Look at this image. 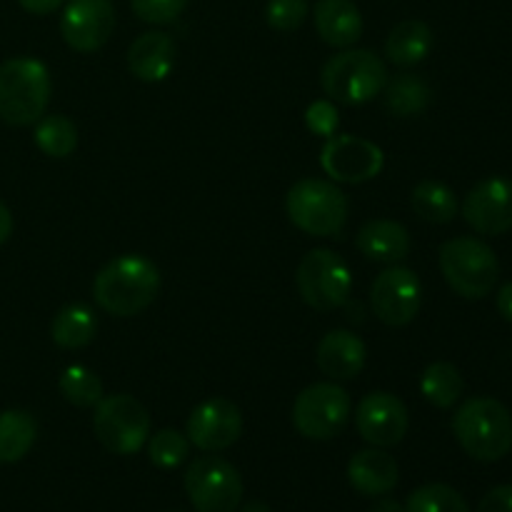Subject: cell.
Listing matches in <instances>:
<instances>
[{
  "label": "cell",
  "mask_w": 512,
  "mask_h": 512,
  "mask_svg": "<svg viewBox=\"0 0 512 512\" xmlns=\"http://www.w3.org/2000/svg\"><path fill=\"white\" fill-rule=\"evenodd\" d=\"M20 8L30 15H50L65 3V0H18Z\"/></svg>",
  "instance_id": "cell-36"
},
{
  "label": "cell",
  "mask_w": 512,
  "mask_h": 512,
  "mask_svg": "<svg viewBox=\"0 0 512 512\" xmlns=\"http://www.w3.org/2000/svg\"><path fill=\"white\" fill-rule=\"evenodd\" d=\"M98 333V318L93 310L83 303L65 305L58 310V315L50 323V338L58 348L63 350H78L85 348L95 340Z\"/></svg>",
  "instance_id": "cell-23"
},
{
  "label": "cell",
  "mask_w": 512,
  "mask_h": 512,
  "mask_svg": "<svg viewBox=\"0 0 512 512\" xmlns=\"http://www.w3.org/2000/svg\"><path fill=\"white\" fill-rule=\"evenodd\" d=\"M355 428L373 448H395L410 428V415L403 400L385 390L368 393L355 410Z\"/></svg>",
  "instance_id": "cell-14"
},
{
  "label": "cell",
  "mask_w": 512,
  "mask_h": 512,
  "mask_svg": "<svg viewBox=\"0 0 512 512\" xmlns=\"http://www.w3.org/2000/svg\"><path fill=\"white\" fill-rule=\"evenodd\" d=\"M463 390V375H460V370L453 363H445V360L430 363L425 368L423 378H420V393H423V398L440 410L453 408L463 398Z\"/></svg>",
  "instance_id": "cell-27"
},
{
  "label": "cell",
  "mask_w": 512,
  "mask_h": 512,
  "mask_svg": "<svg viewBox=\"0 0 512 512\" xmlns=\"http://www.w3.org/2000/svg\"><path fill=\"white\" fill-rule=\"evenodd\" d=\"M380 95H383L385 110L390 115H395V118H413V115H420L428 108L433 90H430V85L420 75L403 73L388 78Z\"/></svg>",
  "instance_id": "cell-24"
},
{
  "label": "cell",
  "mask_w": 512,
  "mask_h": 512,
  "mask_svg": "<svg viewBox=\"0 0 512 512\" xmlns=\"http://www.w3.org/2000/svg\"><path fill=\"white\" fill-rule=\"evenodd\" d=\"M183 483L198 512H238L243 500V478L238 468L215 453L193 460Z\"/></svg>",
  "instance_id": "cell-10"
},
{
  "label": "cell",
  "mask_w": 512,
  "mask_h": 512,
  "mask_svg": "<svg viewBox=\"0 0 512 512\" xmlns=\"http://www.w3.org/2000/svg\"><path fill=\"white\" fill-rule=\"evenodd\" d=\"M148 458L155 468L163 470H175L178 465H183L190 455V440L188 435L178 433L173 428L158 430V433H150L148 438Z\"/></svg>",
  "instance_id": "cell-31"
},
{
  "label": "cell",
  "mask_w": 512,
  "mask_h": 512,
  "mask_svg": "<svg viewBox=\"0 0 512 512\" xmlns=\"http://www.w3.org/2000/svg\"><path fill=\"white\" fill-rule=\"evenodd\" d=\"M410 203L418 218H423L425 223L433 225H445L458 215V198H455L453 188H448L440 180H423L413 188L410 195Z\"/></svg>",
  "instance_id": "cell-26"
},
{
  "label": "cell",
  "mask_w": 512,
  "mask_h": 512,
  "mask_svg": "<svg viewBox=\"0 0 512 512\" xmlns=\"http://www.w3.org/2000/svg\"><path fill=\"white\" fill-rule=\"evenodd\" d=\"M463 218L475 233L505 235L512 230V180L485 178L465 195Z\"/></svg>",
  "instance_id": "cell-16"
},
{
  "label": "cell",
  "mask_w": 512,
  "mask_h": 512,
  "mask_svg": "<svg viewBox=\"0 0 512 512\" xmlns=\"http://www.w3.org/2000/svg\"><path fill=\"white\" fill-rule=\"evenodd\" d=\"M365 360H368L365 343L350 330H330L315 350V363L320 373L328 375L335 383L358 378L365 368Z\"/></svg>",
  "instance_id": "cell-17"
},
{
  "label": "cell",
  "mask_w": 512,
  "mask_h": 512,
  "mask_svg": "<svg viewBox=\"0 0 512 512\" xmlns=\"http://www.w3.org/2000/svg\"><path fill=\"white\" fill-rule=\"evenodd\" d=\"M398 463L383 448L360 450L348 463V480L360 495L378 498L388 495L398 485Z\"/></svg>",
  "instance_id": "cell-21"
},
{
  "label": "cell",
  "mask_w": 512,
  "mask_h": 512,
  "mask_svg": "<svg viewBox=\"0 0 512 512\" xmlns=\"http://www.w3.org/2000/svg\"><path fill=\"white\" fill-rule=\"evenodd\" d=\"M353 400L348 390L340 388L335 380L308 385L295 398L293 425L308 440H333L338 438L350 423Z\"/></svg>",
  "instance_id": "cell-9"
},
{
  "label": "cell",
  "mask_w": 512,
  "mask_h": 512,
  "mask_svg": "<svg viewBox=\"0 0 512 512\" xmlns=\"http://www.w3.org/2000/svg\"><path fill=\"white\" fill-rule=\"evenodd\" d=\"M498 313L512 325V283H505L498 290Z\"/></svg>",
  "instance_id": "cell-37"
},
{
  "label": "cell",
  "mask_w": 512,
  "mask_h": 512,
  "mask_svg": "<svg viewBox=\"0 0 512 512\" xmlns=\"http://www.w3.org/2000/svg\"><path fill=\"white\" fill-rule=\"evenodd\" d=\"M53 93L50 70L38 58H10L0 63V120L15 128L35 125L45 115Z\"/></svg>",
  "instance_id": "cell-2"
},
{
  "label": "cell",
  "mask_w": 512,
  "mask_h": 512,
  "mask_svg": "<svg viewBox=\"0 0 512 512\" xmlns=\"http://www.w3.org/2000/svg\"><path fill=\"white\" fill-rule=\"evenodd\" d=\"M93 433L113 455H135L150 438V413L133 395H108L95 405Z\"/></svg>",
  "instance_id": "cell-8"
},
{
  "label": "cell",
  "mask_w": 512,
  "mask_h": 512,
  "mask_svg": "<svg viewBox=\"0 0 512 512\" xmlns=\"http://www.w3.org/2000/svg\"><path fill=\"white\" fill-rule=\"evenodd\" d=\"M440 270L460 298L480 300L498 285L500 260L485 240L458 235L440 248Z\"/></svg>",
  "instance_id": "cell-5"
},
{
  "label": "cell",
  "mask_w": 512,
  "mask_h": 512,
  "mask_svg": "<svg viewBox=\"0 0 512 512\" xmlns=\"http://www.w3.org/2000/svg\"><path fill=\"white\" fill-rule=\"evenodd\" d=\"M10 235H13V215H10L8 205L0 203V245L8 243Z\"/></svg>",
  "instance_id": "cell-38"
},
{
  "label": "cell",
  "mask_w": 512,
  "mask_h": 512,
  "mask_svg": "<svg viewBox=\"0 0 512 512\" xmlns=\"http://www.w3.org/2000/svg\"><path fill=\"white\" fill-rule=\"evenodd\" d=\"M370 512H405V505H400L398 500L393 498H380L378 503L370 508Z\"/></svg>",
  "instance_id": "cell-39"
},
{
  "label": "cell",
  "mask_w": 512,
  "mask_h": 512,
  "mask_svg": "<svg viewBox=\"0 0 512 512\" xmlns=\"http://www.w3.org/2000/svg\"><path fill=\"white\" fill-rule=\"evenodd\" d=\"M313 20L323 43L333 48H353L363 38V15L353 0H318Z\"/></svg>",
  "instance_id": "cell-20"
},
{
  "label": "cell",
  "mask_w": 512,
  "mask_h": 512,
  "mask_svg": "<svg viewBox=\"0 0 512 512\" xmlns=\"http://www.w3.org/2000/svg\"><path fill=\"white\" fill-rule=\"evenodd\" d=\"M178 45L163 30L138 35L128 48V70L143 83H160L175 68Z\"/></svg>",
  "instance_id": "cell-18"
},
{
  "label": "cell",
  "mask_w": 512,
  "mask_h": 512,
  "mask_svg": "<svg viewBox=\"0 0 512 512\" xmlns=\"http://www.w3.org/2000/svg\"><path fill=\"white\" fill-rule=\"evenodd\" d=\"M60 393L75 408H95L103 400V383L85 365H70L60 375Z\"/></svg>",
  "instance_id": "cell-29"
},
{
  "label": "cell",
  "mask_w": 512,
  "mask_h": 512,
  "mask_svg": "<svg viewBox=\"0 0 512 512\" xmlns=\"http://www.w3.org/2000/svg\"><path fill=\"white\" fill-rule=\"evenodd\" d=\"M305 125H308L310 133L320 135V138L325 140H328L330 135H335L340 118L333 100H315V103H310L308 110H305Z\"/></svg>",
  "instance_id": "cell-34"
},
{
  "label": "cell",
  "mask_w": 512,
  "mask_h": 512,
  "mask_svg": "<svg viewBox=\"0 0 512 512\" xmlns=\"http://www.w3.org/2000/svg\"><path fill=\"white\" fill-rule=\"evenodd\" d=\"M460 448L480 463H498L512 450V415L500 400L470 398L453 418Z\"/></svg>",
  "instance_id": "cell-3"
},
{
  "label": "cell",
  "mask_w": 512,
  "mask_h": 512,
  "mask_svg": "<svg viewBox=\"0 0 512 512\" xmlns=\"http://www.w3.org/2000/svg\"><path fill=\"white\" fill-rule=\"evenodd\" d=\"M300 298L318 313L343 308L353 293V273L343 255L328 248H315L303 255L295 273Z\"/></svg>",
  "instance_id": "cell-7"
},
{
  "label": "cell",
  "mask_w": 512,
  "mask_h": 512,
  "mask_svg": "<svg viewBox=\"0 0 512 512\" xmlns=\"http://www.w3.org/2000/svg\"><path fill=\"white\" fill-rule=\"evenodd\" d=\"M33 138L48 158H68L78 148V128L68 115H43L35 123Z\"/></svg>",
  "instance_id": "cell-28"
},
{
  "label": "cell",
  "mask_w": 512,
  "mask_h": 512,
  "mask_svg": "<svg viewBox=\"0 0 512 512\" xmlns=\"http://www.w3.org/2000/svg\"><path fill=\"white\" fill-rule=\"evenodd\" d=\"M190 0H130L133 13L138 15L143 23L150 25H168L183 15Z\"/></svg>",
  "instance_id": "cell-33"
},
{
  "label": "cell",
  "mask_w": 512,
  "mask_h": 512,
  "mask_svg": "<svg viewBox=\"0 0 512 512\" xmlns=\"http://www.w3.org/2000/svg\"><path fill=\"white\" fill-rule=\"evenodd\" d=\"M310 13L308 0H268L265 5V20L278 33H293L305 23Z\"/></svg>",
  "instance_id": "cell-32"
},
{
  "label": "cell",
  "mask_w": 512,
  "mask_h": 512,
  "mask_svg": "<svg viewBox=\"0 0 512 512\" xmlns=\"http://www.w3.org/2000/svg\"><path fill=\"white\" fill-rule=\"evenodd\" d=\"M115 30V8L110 0H70L60 18V35L75 53H95Z\"/></svg>",
  "instance_id": "cell-15"
},
{
  "label": "cell",
  "mask_w": 512,
  "mask_h": 512,
  "mask_svg": "<svg viewBox=\"0 0 512 512\" xmlns=\"http://www.w3.org/2000/svg\"><path fill=\"white\" fill-rule=\"evenodd\" d=\"M160 290V270L153 260L125 253L100 268L93 283V298L115 318H133L153 305Z\"/></svg>",
  "instance_id": "cell-1"
},
{
  "label": "cell",
  "mask_w": 512,
  "mask_h": 512,
  "mask_svg": "<svg viewBox=\"0 0 512 512\" xmlns=\"http://www.w3.org/2000/svg\"><path fill=\"white\" fill-rule=\"evenodd\" d=\"M190 445L203 453H223L243 435V415L228 398H208L195 405L185 425Z\"/></svg>",
  "instance_id": "cell-13"
},
{
  "label": "cell",
  "mask_w": 512,
  "mask_h": 512,
  "mask_svg": "<svg viewBox=\"0 0 512 512\" xmlns=\"http://www.w3.org/2000/svg\"><path fill=\"white\" fill-rule=\"evenodd\" d=\"M423 303V285L410 268L390 265L375 278L370 288V305L380 323L388 328H405L415 320Z\"/></svg>",
  "instance_id": "cell-12"
},
{
  "label": "cell",
  "mask_w": 512,
  "mask_h": 512,
  "mask_svg": "<svg viewBox=\"0 0 512 512\" xmlns=\"http://www.w3.org/2000/svg\"><path fill=\"white\" fill-rule=\"evenodd\" d=\"M240 512H273V510H270L268 503H263V500H253V503L243 505Z\"/></svg>",
  "instance_id": "cell-40"
},
{
  "label": "cell",
  "mask_w": 512,
  "mask_h": 512,
  "mask_svg": "<svg viewBox=\"0 0 512 512\" xmlns=\"http://www.w3.org/2000/svg\"><path fill=\"white\" fill-rule=\"evenodd\" d=\"M475 512H512V485H498L490 490Z\"/></svg>",
  "instance_id": "cell-35"
},
{
  "label": "cell",
  "mask_w": 512,
  "mask_h": 512,
  "mask_svg": "<svg viewBox=\"0 0 512 512\" xmlns=\"http://www.w3.org/2000/svg\"><path fill=\"white\" fill-rule=\"evenodd\" d=\"M290 223L315 238H335L348 223V195L323 178H303L288 190L285 198Z\"/></svg>",
  "instance_id": "cell-4"
},
{
  "label": "cell",
  "mask_w": 512,
  "mask_h": 512,
  "mask_svg": "<svg viewBox=\"0 0 512 512\" xmlns=\"http://www.w3.org/2000/svg\"><path fill=\"white\" fill-rule=\"evenodd\" d=\"M388 83V68L375 53L345 48L323 65L320 85L333 103L365 105L378 98Z\"/></svg>",
  "instance_id": "cell-6"
},
{
  "label": "cell",
  "mask_w": 512,
  "mask_h": 512,
  "mask_svg": "<svg viewBox=\"0 0 512 512\" xmlns=\"http://www.w3.org/2000/svg\"><path fill=\"white\" fill-rule=\"evenodd\" d=\"M435 43V35L428 23L423 20H403L390 30L388 40H385V55L398 68H413V65L423 63L430 55Z\"/></svg>",
  "instance_id": "cell-22"
},
{
  "label": "cell",
  "mask_w": 512,
  "mask_h": 512,
  "mask_svg": "<svg viewBox=\"0 0 512 512\" xmlns=\"http://www.w3.org/2000/svg\"><path fill=\"white\" fill-rule=\"evenodd\" d=\"M38 438V423L25 410L0 413V463L10 465L23 460Z\"/></svg>",
  "instance_id": "cell-25"
},
{
  "label": "cell",
  "mask_w": 512,
  "mask_h": 512,
  "mask_svg": "<svg viewBox=\"0 0 512 512\" xmlns=\"http://www.w3.org/2000/svg\"><path fill=\"white\" fill-rule=\"evenodd\" d=\"M355 245L365 258L383 265L403 263L413 248L408 228L388 218L368 220L355 235Z\"/></svg>",
  "instance_id": "cell-19"
},
{
  "label": "cell",
  "mask_w": 512,
  "mask_h": 512,
  "mask_svg": "<svg viewBox=\"0 0 512 512\" xmlns=\"http://www.w3.org/2000/svg\"><path fill=\"white\" fill-rule=\"evenodd\" d=\"M405 512H470V508L455 488L445 483H430L408 495Z\"/></svg>",
  "instance_id": "cell-30"
},
{
  "label": "cell",
  "mask_w": 512,
  "mask_h": 512,
  "mask_svg": "<svg viewBox=\"0 0 512 512\" xmlns=\"http://www.w3.org/2000/svg\"><path fill=\"white\" fill-rule=\"evenodd\" d=\"M320 168L333 183H368L385 168V153L373 140L358 135H330L320 150Z\"/></svg>",
  "instance_id": "cell-11"
}]
</instances>
